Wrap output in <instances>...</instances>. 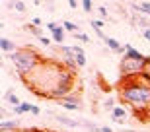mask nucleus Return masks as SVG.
<instances>
[{
    "instance_id": "nucleus-24",
    "label": "nucleus",
    "mask_w": 150,
    "mask_h": 132,
    "mask_svg": "<svg viewBox=\"0 0 150 132\" xmlns=\"http://www.w3.org/2000/svg\"><path fill=\"white\" fill-rule=\"evenodd\" d=\"M39 41H41V45H43V47H49V45H51V39L49 37H41Z\"/></svg>"
},
{
    "instance_id": "nucleus-19",
    "label": "nucleus",
    "mask_w": 150,
    "mask_h": 132,
    "mask_svg": "<svg viewBox=\"0 0 150 132\" xmlns=\"http://www.w3.org/2000/svg\"><path fill=\"white\" fill-rule=\"evenodd\" d=\"M82 126H84V128H88L90 132H101V128H98L96 124H92V122H84Z\"/></svg>"
},
{
    "instance_id": "nucleus-28",
    "label": "nucleus",
    "mask_w": 150,
    "mask_h": 132,
    "mask_svg": "<svg viewBox=\"0 0 150 132\" xmlns=\"http://www.w3.org/2000/svg\"><path fill=\"white\" fill-rule=\"evenodd\" d=\"M31 115H35V117H37V115H41V109L33 105V109H31Z\"/></svg>"
},
{
    "instance_id": "nucleus-4",
    "label": "nucleus",
    "mask_w": 150,
    "mask_h": 132,
    "mask_svg": "<svg viewBox=\"0 0 150 132\" xmlns=\"http://www.w3.org/2000/svg\"><path fill=\"white\" fill-rule=\"evenodd\" d=\"M47 29L51 31L53 39H55L57 43H59V47H61V45L64 43V31H67V29L62 27V25H59V23H55V22H49V23H47Z\"/></svg>"
},
{
    "instance_id": "nucleus-3",
    "label": "nucleus",
    "mask_w": 150,
    "mask_h": 132,
    "mask_svg": "<svg viewBox=\"0 0 150 132\" xmlns=\"http://www.w3.org/2000/svg\"><path fill=\"white\" fill-rule=\"evenodd\" d=\"M8 56H10V60L14 62V68H16V72H18V76H20V78L29 76V74H31V72H33L35 68L45 60L43 56L39 55L35 49H31V47L18 49V51H14V53L8 55Z\"/></svg>"
},
{
    "instance_id": "nucleus-29",
    "label": "nucleus",
    "mask_w": 150,
    "mask_h": 132,
    "mask_svg": "<svg viewBox=\"0 0 150 132\" xmlns=\"http://www.w3.org/2000/svg\"><path fill=\"white\" fill-rule=\"evenodd\" d=\"M12 111H14V115H18V117H20V115H23L20 107H12Z\"/></svg>"
},
{
    "instance_id": "nucleus-17",
    "label": "nucleus",
    "mask_w": 150,
    "mask_h": 132,
    "mask_svg": "<svg viewBox=\"0 0 150 132\" xmlns=\"http://www.w3.org/2000/svg\"><path fill=\"white\" fill-rule=\"evenodd\" d=\"M82 10L90 14V12L94 10V2H90V0H84V2H82Z\"/></svg>"
},
{
    "instance_id": "nucleus-18",
    "label": "nucleus",
    "mask_w": 150,
    "mask_h": 132,
    "mask_svg": "<svg viewBox=\"0 0 150 132\" xmlns=\"http://www.w3.org/2000/svg\"><path fill=\"white\" fill-rule=\"evenodd\" d=\"M20 109H22V113H31L33 105H31V103H28V101H23V103L20 105Z\"/></svg>"
},
{
    "instance_id": "nucleus-27",
    "label": "nucleus",
    "mask_w": 150,
    "mask_h": 132,
    "mask_svg": "<svg viewBox=\"0 0 150 132\" xmlns=\"http://www.w3.org/2000/svg\"><path fill=\"white\" fill-rule=\"evenodd\" d=\"M68 6H70L72 10H76V8H78V2H76V0H68Z\"/></svg>"
},
{
    "instance_id": "nucleus-13",
    "label": "nucleus",
    "mask_w": 150,
    "mask_h": 132,
    "mask_svg": "<svg viewBox=\"0 0 150 132\" xmlns=\"http://www.w3.org/2000/svg\"><path fill=\"white\" fill-rule=\"evenodd\" d=\"M62 27L67 29V31H70V33H74V35H76L78 33V23H72V22H62Z\"/></svg>"
},
{
    "instance_id": "nucleus-8",
    "label": "nucleus",
    "mask_w": 150,
    "mask_h": 132,
    "mask_svg": "<svg viewBox=\"0 0 150 132\" xmlns=\"http://www.w3.org/2000/svg\"><path fill=\"white\" fill-rule=\"evenodd\" d=\"M125 117H127L125 107H115V109L111 111V119L117 122V124H123V122H125Z\"/></svg>"
},
{
    "instance_id": "nucleus-15",
    "label": "nucleus",
    "mask_w": 150,
    "mask_h": 132,
    "mask_svg": "<svg viewBox=\"0 0 150 132\" xmlns=\"http://www.w3.org/2000/svg\"><path fill=\"white\" fill-rule=\"evenodd\" d=\"M137 25H140V27H144V29H150V18L139 16V20H137Z\"/></svg>"
},
{
    "instance_id": "nucleus-30",
    "label": "nucleus",
    "mask_w": 150,
    "mask_h": 132,
    "mask_svg": "<svg viewBox=\"0 0 150 132\" xmlns=\"http://www.w3.org/2000/svg\"><path fill=\"white\" fill-rule=\"evenodd\" d=\"M101 132H113V130L109 126H101Z\"/></svg>"
},
{
    "instance_id": "nucleus-2",
    "label": "nucleus",
    "mask_w": 150,
    "mask_h": 132,
    "mask_svg": "<svg viewBox=\"0 0 150 132\" xmlns=\"http://www.w3.org/2000/svg\"><path fill=\"white\" fill-rule=\"evenodd\" d=\"M125 47V55L121 56V64H119V70H121V78H139L142 76L150 66V56L140 55L139 51L133 49V45H123Z\"/></svg>"
},
{
    "instance_id": "nucleus-12",
    "label": "nucleus",
    "mask_w": 150,
    "mask_h": 132,
    "mask_svg": "<svg viewBox=\"0 0 150 132\" xmlns=\"http://www.w3.org/2000/svg\"><path fill=\"white\" fill-rule=\"evenodd\" d=\"M74 62H76L78 68H84V66H86V53H84V51L74 53Z\"/></svg>"
},
{
    "instance_id": "nucleus-7",
    "label": "nucleus",
    "mask_w": 150,
    "mask_h": 132,
    "mask_svg": "<svg viewBox=\"0 0 150 132\" xmlns=\"http://www.w3.org/2000/svg\"><path fill=\"white\" fill-rule=\"evenodd\" d=\"M55 119L61 122V124L68 126V128H78V126H82V122H78V121H74V119H70V117H64V115H57Z\"/></svg>"
},
{
    "instance_id": "nucleus-25",
    "label": "nucleus",
    "mask_w": 150,
    "mask_h": 132,
    "mask_svg": "<svg viewBox=\"0 0 150 132\" xmlns=\"http://www.w3.org/2000/svg\"><path fill=\"white\" fill-rule=\"evenodd\" d=\"M31 23H33L35 27H41V18H33V20H31Z\"/></svg>"
},
{
    "instance_id": "nucleus-32",
    "label": "nucleus",
    "mask_w": 150,
    "mask_h": 132,
    "mask_svg": "<svg viewBox=\"0 0 150 132\" xmlns=\"http://www.w3.org/2000/svg\"><path fill=\"white\" fill-rule=\"evenodd\" d=\"M125 132H134V130H125Z\"/></svg>"
},
{
    "instance_id": "nucleus-21",
    "label": "nucleus",
    "mask_w": 150,
    "mask_h": 132,
    "mask_svg": "<svg viewBox=\"0 0 150 132\" xmlns=\"http://www.w3.org/2000/svg\"><path fill=\"white\" fill-rule=\"evenodd\" d=\"M103 25H105V23L101 22V20H92V27H94L96 31H98V29H101Z\"/></svg>"
},
{
    "instance_id": "nucleus-10",
    "label": "nucleus",
    "mask_w": 150,
    "mask_h": 132,
    "mask_svg": "<svg viewBox=\"0 0 150 132\" xmlns=\"http://www.w3.org/2000/svg\"><path fill=\"white\" fill-rule=\"evenodd\" d=\"M23 29H28V31L31 33V35H35L37 39L45 37V35H43V29H41V27H35L33 23H25V25H23Z\"/></svg>"
},
{
    "instance_id": "nucleus-16",
    "label": "nucleus",
    "mask_w": 150,
    "mask_h": 132,
    "mask_svg": "<svg viewBox=\"0 0 150 132\" xmlns=\"http://www.w3.org/2000/svg\"><path fill=\"white\" fill-rule=\"evenodd\" d=\"M103 107H105V111H109V113H111V111L117 107V105H115V99H111V97H109V99H105V103H103Z\"/></svg>"
},
{
    "instance_id": "nucleus-1",
    "label": "nucleus",
    "mask_w": 150,
    "mask_h": 132,
    "mask_svg": "<svg viewBox=\"0 0 150 132\" xmlns=\"http://www.w3.org/2000/svg\"><path fill=\"white\" fill-rule=\"evenodd\" d=\"M119 99L123 105H129L133 113L150 111V76L144 72L139 78H121L119 80Z\"/></svg>"
},
{
    "instance_id": "nucleus-31",
    "label": "nucleus",
    "mask_w": 150,
    "mask_h": 132,
    "mask_svg": "<svg viewBox=\"0 0 150 132\" xmlns=\"http://www.w3.org/2000/svg\"><path fill=\"white\" fill-rule=\"evenodd\" d=\"M20 132H33V128H31V130H20Z\"/></svg>"
},
{
    "instance_id": "nucleus-9",
    "label": "nucleus",
    "mask_w": 150,
    "mask_h": 132,
    "mask_svg": "<svg viewBox=\"0 0 150 132\" xmlns=\"http://www.w3.org/2000/svg\"><path fill=\"white\" fill-rule=\"evenodd\" d=\"M0 47H2V51H4L6 55H12L14 51H18V49H16V43H14V41H10V39H6V37H2V41H0Z\"/></svg>"
},
{
    "instance_id": "nucleus-6",
    "label": "nucleus",
    "mask_w": 150,
    "mask_h": 132,
    "mask_svg": "<svg viewBox=\"0 0 150 132\" xmlns=\"http://www.w3.org/2000/svg\"><path fill=\"white\" fill-rule=\"evenodd\" d=\"M103 43L107 45V49H109V51H113V53H117V55H121V56L127 53V51H125V47H121V43H119L117 39H113V37H105V41H103Z\"/></svg>"
},
{
    "instance_id": "nucleus-5",
    "label": "nucleus",
    "mask_w": 150,
    "mask_h": 132,
    "mask_svg": "<svg viewBox=\"0 0 150 132\" xmlns=\"http://www.w3.org/2000/svg\"><path fill=\"white\" fill-rule=\"evenodd\" d=\"M0 132H20V121L18 119H2Z\"/></svg>"
},
{
    "instance_id": "nucleus-14",
    "label": "nucleus",
    "mask_w": 150,
    "mask_h": 132,
    "mask_svg": "<svg viewBox=\"0 0 150 132\" xmlns=\"http://www.w3.org/2000/svg\"><path fill=\"white\" fill-rule=\"evenodd\" d=\"M6 99H8V103H10L12 107H20V105H22V101H20L18 95H14V93H6Z\"/></svg>"
},
{
    "instance_id": "nucleus-22",
    "label": "nucleus",
    "mask_w": 150,
    "mask_h": 132,
    "mask_svg": "<svg viewBox=\"0 0 150 132\" xmlns=\"http://www.w3.org/2000/svg\"><path fill=\"white\" fill-rule=\"evenodd\" d=\"M74 37H76L78 41H82V43H90V37H88V35H84V33H76Z\"/></svg>"
},
{
    "instance_id": "nucleus-23",
    "label": "nucleus",
    "mask_w": 150,
    "mask_h": 132,
    "mask_svg": "<svg viewBox=\"0 0 150 132\" xmlns=\"http://www.w3.org/2000/svg\"><path fill=\"white\" fill-rule=\"evenodd\" d=\"M98 12H100V16L103 18V20H105V18H107V10H105V8H103V6H100V8H98Z\"/></svg>"
},
{
    "instance_id": "nucleus-20",
    "label": "nucleus",
    "mask_w": 150,
    "mask_h": 132,
    "mask_svg": "<svg viewBox=\"0 0 150 132\" xmlns=\"http://www.w3.org/2000/svg\"><path fill=\"white\" fill-rule=\"evenodd\" d=\"M12 6H14V8H16V10L20 12V14H23V12H25V8H28V6L23 4V2H14Z\"/></svg>"
},
{
    "instance_id": "nucleus-26",
    "label": "nucleus",
    "mask_w": 150,
    "mask_h": 132,
    "mask_svg": "<svg viewBox=\"0 0 150 132\" xmlns=\"http://www.w3.org/2000/svg\"><path fill=\"white\" fill-rule=\"evenodd\" d=\"M142 37H144L146 41H150V29H142Z\"/></svg>"
},
{
    "instance_id": "nucleus-11",
    "label": "nucleus",
    "mask_w": 150,
    "mask_h": 132,
    "mask_svg": "<svg viewBox=\"0 0 150 132\" xmlns=\"http://www.w3.org/2000/svg\"><path fill=\"white\" fill-rule=\"evenodd\" d=\"M59 105H61V107H64L67 111H76V109H80V103H78V101H67V99H61V101H59Z\"/></svg>"
}]
</instances>
